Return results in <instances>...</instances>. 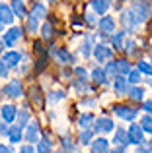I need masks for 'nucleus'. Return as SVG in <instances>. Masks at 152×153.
<instances>
[{
  "instance_id": "f257e3e1",
  "label": "nucleus",
  "mask_w": 152,
  "mask_h": 153,
  "mask_svg": "<svg viewBox=\"0 0 152 153\" xmlns=\"http://www.w3.org/2000/svg\"><path fill=\"white\" fill-rule=\"evenodd\" d=\"M45 16H47V8H45V4L37 2L33 8H31L29 16H27V29H29V33H35V31H37L39 22H41V19H45Z\"/></svg>"
},
{
  "instance_id": "f03ea898",
  "label": "nucleus",
  "mask_w": 152,
  "mask_h": 153,
  "mask_svg": "<svg viewBox=\"0 0 152 153\" xmlns=\"http://www.w3.org/2000/svg\"><path fill=\"white\" fill-rule=\"evenodd\" d=\"M119 22H121V25L125 27L127 33H135V31H137V27L141 25V19H138V16L135 14L133 8H129V10H123Z\"/></svg>"
},
{
  "instance_id": "7ed1b4c3",
  "label": "nucleus",
  "mask_w": 152,
  "mask_h": 153,
  "mask_svg": "<svg viewBox=\"0 0 152 153\" xmlns=\"http://www.w3.org/2000/svg\"><path fill=\"white\" fill-rule=\"evenodd\" d=\"M113 114L117 116V118H121V120H127V122H135L137 116H138V111L133 108V107H129V105H115Z\"/></svg>"
},
{
  "instance_id": "20e7f679",
  "label": "nucleus",
  "mask_w": 152,
  "mask_h": 153,
  "mask_svg": "<svg viewBox=\"0 0 152 153\" xmlns=\"http://www.w3.org/2000/svg\"><path fill=\"white\" fill-rule=\"evenodd\" d=\"M127 134H129V142L133 143V146H141V143H144V130H142L141 124L131 122Z\"/></svg>"
},
{
  "instance_id": "39448f33",
  "label": "nucleus",
  "mask_w": 152,
  "mask_h": 153,
  "mask_svg": "<svg viewBox=\"0 0 152 153\" xmlns=\"http://www.w3.org/2000/svg\"><path fill=\"white\" fill-rule=\"evenodd\" d=\"M94 56L99 64H105L113 58V49H109L107 45H102V43H99V45L94 47Z\"/></svg>"
},
{
  "instance_id": "423d86ee",
  "label": "nucleus",
  "mask_w": 152,
  "mask_h": 153,
  "mask_svg": "<svg viewBox=\"0 0 152 153\" xmlns=\"http://www.w3.org/2000/svg\"><path fill=\"white\" fill-rule=\"evenodd\" d=\"M4 93L8 95V97L12 99H22L23 97V85L20 79H10L8 82V85L4 87Z\"/></svg>"
},
{
  "instance_id": "0eeeda50",
  "label": "nucleus",
  "mask_w": 152,
  "mask_h": 153,
  "mask_svg": "<svg viewBox=\"0 0 152 153\" xmlns=\"http://www.w3.org/2000/svg\"><path fill=\"white\" fill-rule=\"evenodd\" d=\"M23 140L29 143H37L39 142V122L37 120H31L29 124L23 130Z\"/></svg>"
},
{
  "instance_id": "6e6552de",
  "label": "nucleus",
  "mask_w": 152,
  "mask_h": 153,
  "mask_svg": "<svg viewBox=\"0 0 152 153\" xmlns=\"http://www.w3.org/2000/svg\"><path fill=\"white\" fill-rule=\"evenodd\" d=\"M113 128H115L113 120L107 116H99L94 124V132H98V134H109V132H113Z\"/></svg>"
},
{
  "instance_id": "1a4fd4ad",
  "label": "nucleus",
  "mask_w": 152,
  "mask_h": 153,
  "mask_svg": "<svg viewBox=\"0 0 152 153\" xmlns=\"http://www.w3.org/2000/svg\"><path fill=\"white\" fill-rule=\"evenodd\" d=\"M16 116H18V108H16L12 103H4L2 107H0V118H2L4 122L12 124L16 120Z\"/></svg>"
},
{
  "instance_id": "9d476101",
  "label": "nucleus",
  "mask_w": 152,
  "mask_h": 153,
  "mask_svg": "<svg viewBox=\"0 0 152 153\" xmlns=\"http://www.w3.org/2000/svg\"><path fill=\"white\" fill-rule=\"evenodd\" d=\"M98 27L103 35H113L117 25H115V19L111 18V16H102V19L98 22Z\"/></svg>"
},
{
  "instance_id": "9b49d317",
  "label": "nucleus",
  "mask_w": 152,
  "mask_h": 153,
  "mask_svg": "<svg viewBox=\"0 0 152 153\" xmlns=\"http://www.w3.org/2000/svg\"><path fill=\"white\" fill-rule=\"evenodd\" d=\"M131 8H133L135 14L138 16L141 23L148 19V2H146V0H133V6Z\"/></svg>"
},
{
  "instance_id": "f8f14e48",
  "label": "nucleus",
  "mask_w": 152,
  "mask_h": 153,
  "mask_svg": "<svg viewBox=\"0 0 152 153\" xmlns=\"http://www.w3.org/2000/svg\"><path fill=\"white\" fill-rule=\"evenodd\" d=\"M22 37H23V33H22V29H20V27H10V29L4 33L2 39H4V43H6V47H14Z\"/></svg>"
},
{
  "instance_id": "ddd939ff",
  "label": "nucleus",
  "mask_w": 152,
  "mask_h": 153,
  "mask_svg": "<svg viewBox=\"0 0 152 153\" xmlns=\"http://www.w3.org/2000/svg\"><path fill=\"white\" fill-rule=\"evenodd\" d=\"M51 56H53L59 64H72V60H74L72 54H70L66 49H55V47L51 49Z\"/></svg>"
},
{
  "instance_id": "4468645a",
  "label": "nucleus",
  "mask_w": 152,
  "mask_h": 153,
  "mask_svg": "<svg viewBox=\"0 0 152 153\" xmlns=\"http://www.w3.org/2000/svg\"><path fill=\"white\" fill-rule=\"evenodd\" d=\"M129 79H125L123 76H117V78L113 79V91L117 95H129Z\"/></svg>"
},
{
  "instance_id": "2eb2a0df",
  "label": "nucleus",
  "mask_w": 152,
  "mask_h": 153,
  "mask_svg": "<svg viewBox=\"0 0 152 153\" xmlns=\"http://www.w3.org/2000/svg\"><path fill=\"white\" fill-rule=\"evenodd\" d=\"M14 10H12V6H8V4H0V22L4 23V25H10V23H14Z\"/></svg>"
},
{
  "instance_id": "dca6fc26",
  "label": "nucleus",
  "mask_w": 152,
  "mask_h": 153,
  "mask_svg": "<svg viewBox=\"0 0 152 153\" xmlns=\"http://www.w3.org/2000/svg\"><path fill=\"white\" fill-rule=\"evenodd\" d=\"M109 2H111V0H92V2H90V8L94 10V14L105 16L107 10H109V6H111Z\"/></svg>"
},
{
  "instance_id": "f3484780",
  "label": "nucleus",
  "mask_w": 152,
  "mask_h": 153,
  "mask_svg": "<svg viewBox=\"0 0 152 153\" xmlns=\"http://www.w3.org/2000/svg\"><path fill=\"white\" fill-rule=\"evenodd\" d=\"M92 153H109V142H107L103 136L96 138L92 142Z\"/></svg>"
},
{
  "instance_id": "a211bd4d",
  "label": "nucleus",
  "mask_w": 152,
  "mask_h": 153,
  "mask_svg": "<svg viewBox=\"0 0 152 153\" xmlns=\"http://www.w3.org/2000/svg\"><path fill=\"white\" fill-rule=\"evenodd\" d=\"M94 124H96V118H94V114H90V112H82V114L78 116L80 130H90V128H94Z\"/></svg>"
},
{
  "instance_id": "6ab92c4d",
  "label": "nucleus",
  "mask_w": 152,
  "mask_h": 153,
  "mask_svg": "<svg viewBox=\"0 0 152 153\" xmlns=\"http://www.w3.org/2000/svg\"><path fill=\"white\" fill-rule=\"evenodd\" d=\"M2 60L10 68H16L20 62H22V54H20V52H16V51H8V52H4V54H2Z\"/></svg>"
},
{
  "instance_id": "aec40b11",
  "label": "nucleus",
  "mask_w": 152,
  "mask_h": 153,
  "mask_svg": "<svg viewBox=\"0 0 152 153\" xmlns=\"http://www.w3.org/2000/svg\"><path fill=\"white\" fill-rule=\"evenodd\" d=\"M144 95H146V89H144V87L133 85L129 89V95H127V97H129L133 103H141V101H144Z\"/></svg>"
},
{
  "instance_id": "412c9836",
  "label": "nucleus",
  "mask_w": 152,
  "mask_h": 153,
  "mask_svg": "<svg viewBox=\"0 0 152 153\" xmlns=\"http://www.w3.org/2000/svg\"><path fill=\"white\" fill-rule=\"evenodd\" d=\"M113 143L119 147H127L129 146V134H127V130H123V128H117V132H115L113 136Z\"/></svg>"
},
{
  "instance_id": "4be33fe9",
  "label": "nucleus",
  "mask_w": 152,
  "mask_h": 153,
  "mask_svg": "<svg viewBox=\"0 0 152 153\" xmlns=\"http://www.w3.org/2000/svg\"><path fill=\"white\" fill-rule=\"evenodd\" d=\"M90 78L94 79V83H98V85H103V83L107 82V74H105V70H103L102 66H96L94 70H92Z\"/></svg>"
},
{
  "instance_id": "5701e85b",
  "label": "nucleus",
  "mask_w": 152,
  "mask_h": 153,
  "mask_svg": "<svg viewBox=\"0 0 152 153\" xmlns=\"http://www.w3.org/2000/svg\"><path fill=\"white\" fill-rule=\"evenodd\" d=\"M22 140H23V128L22 126H10L8 142H10V143H20Z\"/></svg>"
},
{
  "instance_id": "b1692460",
  "label": "nucleus",
  "mask_w": 152,
  "mask_h": 153,
  "mask_svg": "<svg viewBox=\"0 0 152 153\" xmlns=\"http://www.w3.org/2000/svg\"><path fill=\"white\" fill-rule=\"evenodd\" d=\"M35 149H37V153H53V142L49 140V136H43V138H39Z\"/></svg>"
},
{
  "instance_id": "393cba45",
  "label": "nucleus",
  "mask_w": 152,
  "mask_h": 153,
  "mask_svg": "<svg viewBox=\"0 0 152 153\" xmlns=\"http://www.w3.org/2000/svg\"><path fill=\"white\" fill-rule=\"evenodd\" d=\"M125 41H127V31H119V33L111 35V45H113L117 51L125 49Z\"/></svg>"
},
{
  "instance_id": "a878e982",
  "label": "nucleus",
  "mask_w": 152,
  "mask_h": 153,
  "mask_svg": "<svg viewBox=\"0 0 152 153\" xmlns=\"http://www.w3.org/2000/svg\"><path fill=\"white\" fill-rule=\"evenodd\" d=\"M80 54H82L84 58H88L90 54H94V37H92V35H88V37L84 39L82 47H80Z\"/></svg>"
},
{
  "instance_id": "bb28decb",
  "label": "nucleus",
  "mask_w": 152,
  "mask_h": 153,
  "mask_svg": "<svg viewBox=\"0 0 152 153\" xmlns=\"http://www.w3.org/2000/svg\"><path fill=\"white\" fill-rule=\"evenodd\" d=\"M115 64H117V74H119V76H129V72L133 70V66L129 64V60H127V58L115 60Z\"/></svg>"
},
{
  "instance_id": "cd10ccee",
  "label": "nucleus",
  "mask_w": 152,
  "mask_h": 153,
  "mask_svg": "<svg viewBox=\"0 0 152 153\" xmlns=\"http://www.w3.org/2000/svg\"><path fill=\"white\" fill-rule=\"evenodd\" d=\"M12 10H14V14L18 16V18H23L26 16V2L23 0H12Z\"/></svg>"
},
{
  "instance_id": "c85d7f7f",
  "label": "nucleus",
  "mask_w": 152,
  "mask_h": 153,
  "mask_svg": "<svg viewBox=\"0 0 152 153\" xmlns=\"http://www.w3.org/2000/svg\"><path fill=\"white\" fill-rule=\"evenodd\" d=\"M92 136H94V128H90V130H80V136H78V140H80V143L82 146H92Z\"/></svg>"
},
{
  "instance_id": "c756f323",
  "label": "nucleus",
  "mask_w": 152,
  "mask_h": 153,
  "mask_svg": "<svg viewBox=\"0 0 152 153\" xmlns=\"http://www.w3.org/2000/svg\"><path fill=\"white\" fill-rule=\"evenodd\" d=\"M16 118H18V126H22V128H26L27 124L31 122V120H29V111H27V108L18 111V116H16Z\"/></svg>"
},
{
  "instance_id": "7c9ffc66",
  "label": "nucleus",
  "mask_w": 152,
  "mask_h": 153,
  "mask_svg": "<svg viewBox=\"0 0 152 153\" xmlns=\"http://www.w3.org/2000/svg\"><path fill=\"white\" fill-rule=\"evenodd\" d=\"M103 70H105V74H107V78H117V64H115V60H109V62L105 64V68H103Z\"/></svg>"
},
{
  "instance_id": "2f4dec72",
  "label": "nucleus",
  "mask_w": 152,
  "mask_h": 153,
  "mask_svg": "<svg viewBox=\"0 0 152 153\" xmlns=\"http://www.w3.org/2000/svg\"><path fill=\"white\" fill-rule=\"evenodd\" d=\"M141 126L144 130V134H152V114H144L141 118Z\"/></svg>"
},
{
  "instance_id": "473e14b6",
  "label": "nucleus",
  "mask_w": 152,
  "mask_h": 153,
  "mask_svg": "<svg viewBox=\"0 0 152 153\" xmlns=\"http://www.w3.org/2000/svg\"><path fill=\"white\" fill-rule=\"evenodd\" d=\"M137 70L141 72V74L152 76V64H150V60H148V62H146V60H141V62L137 64Z\"/></svg>"
},
{
  "instance_id": "72a5a7b5",
  "label": "nucleus",
  "mask_w": 152,
  "mask_h": 153,
  "mask_svg": "<svg viewBox=\"0 0 152 153\" xmlns=\"http://www.w3.org/2000/svg\"><path fill=\"white\" fill-rule=\"evenodd\" d=\"M41 37L45 39V41H49V39L53 37V25H51L49 22L43 23V27H41Z\"/></svg>"
},
{
  "instance_id": "f704fd0d",
  "label": "nucleus",
  "mask_w": 152,
  "mask_h": 153,
  "mask_svg": "<svg viewBox=\"0 0 152 153\" xmlns=\"http://www.w3.org/2000/svg\"><path fill=\"white\" fill-rule=\"evenodd\" d=\"M65 97H66V95H65V91H61V89L51 91V93H49V101H51V103H55V105H57V103H61Z\"/></svg>"
},
{
  "instance_id": "c9c22d12",
  "label": "nucleus",
  "mask_w": 152,
  "mask_h": 153,
  "mask_svg": "<svg viewBox=\"0 0 152 153\" xmlns=\"http://www.w3.org/2000/svg\"><path fill=\"white\" fill-rule=\"evenodd\" d=\"M127 79H129L131 85H138V83H141V72L138 70H131L129 76H127Z\"/></svg>"
},
{
  "instance_id": "e433bc0d",
  "label": "nucleus",
  "mask_w": 152,
  "mask_h": 153,
  "mask_svg": "<svg viewBox=\"0 0 152 153\" xmlns=\"http://www.w3.org/2000/svg\"><path fill=\"white\" fill-rule=\"evenodd\" d=\"M127 52V54H135V52H137V43L133 41V39H127L125 41V49H123Z\"/></svg>"
},
{
  "instance_id": "4c0bfd02",
  "label": "nucleus",
  "mask_w": 152,
  "mask_h": 153,
  "mask_svg": "<svg viewBox=\"0 0 152 153\" xmlns=\"http://www.w3.org/2000/svg\"><path fill=\"white\" fill-rule=\"evenodd\" d=\"M8 76H10V66L4 60H0V79H8Z\"/></svg>"
},
{
  "instance_id": "58836bf2",
  "label": "nucleus",
  "mask_w": 152,
  "mask_h": 153,
  "mask_svg": "<svg viewBox=\"0 0 152 153\" xmlns=\"http://www.w3.org/2000/svg\"><path fill=\"white\" fill-rule=\"evenodd\" d=\"M62 147H65L66 153H74L76 151V146L72 143V140H70V138H65V140H62Z\"/></svg>"
},
{
  "instance_id": "ea45409f",
  "label": "nucleus",
  "mask_w": 152,
  "mask_h": 153,
  "mask_svg": "<svg viewBox=\"0 0 152 153\" xmlns=\"http://www.w3.org/2000/svg\"><path fill=\"white\" fill-rule=\"evenodd\" d=\"M74 72H76V76H78V79H84V82H86V79L90 78V74L86 72V68H82V66H76Z\"/></svg>"
},
{
  "instance_id": "a19ab883",
  "label": "nucleus",
  "mask_w": 152,
  "mask_h": 153,
  "mask_svg": "<svg viewBox=\"0 0 152 153\" xmlns=\"http://www.w3.org/2000/svg\"><path fill=\"white\" fill-rule=\"evenodd\" d=\"M8 132H10V124L8 122H0V136H4V138H8Z\"/></svg>"
},
{
  "instance_id": "79ce46f5",
  "label": "nucleus",
  "mask_w": 152,
  "mask_h": 153,
  "mask_svg": "<svg viewBox=\"0 0 152 153\" xmlns=\"http://www.w3.org/2000/svg\"><path fill=\"white\" fill-rule=\"evenodd\" d=\"M137 153H152V147L148 143H141V146H137Z\"/></svg>"
},
{
  "instance_id": "37998d69",
  "label": "nucleus",
  "mask_w": 152,
  "mask_h": 153,
  "mask_svg": "<svg viewBox=\"0 0 152 153\" xmlns=\"http://www.w3.org/2000/svg\"><path fill=\"white\" fill-rule=\"evenodd\" d=\"M142 111H144L146 114H152V99H148V101H142Z\"/></svg>"
},
{
  "instance_id": "c03bdc74",
  "label": "nucleus",
  "mask_w": 152,
  "mask_h": 153,
  "mask_svg": "<svg viewBox=\"0 0 152 153\" xmlns=\"http://www.w3.org/2000/svg\"><path fill=\"white\" fill-rule=\"evenodd\" d=\"M20 153H37V149L31 147V143H27V146H23L22 149H20Z\"/></svg>"
},
{
  "instance_id": "a18cd8bd",
  "label": "nucleus",
  "mask_w": 152,
  "mask_h": 153,
  "mask_svg": "<svg viewBox=\"0 0 152 153\" xmlns=\"http://www.w3.org/2000/svg\"><path fill=\"white\" fill-rule=\"evenodd\" d=\"M86 22L94 25V23H96V14H86Z\"/></svg>"
},
{
  "instance_id": "49530a36",
  "label": "nucleus",
  "mask_w": 152,
  "mask_h": 153,
  "mask_svg": "<svg viewBox=\"0 0 152 153\" xmlns=\"http://www.w3.org/2000/svg\"><path fill=\"white\" fill-rule=\"evenodd\" d=\"M0 153H14V151H12V147H8V146L2 143V146H0Z\"/></svg>"
},
{
  "instance_id": "de8ad7c7",
  "label": "nucleus",
  "mask_w": 152,
  "mask_h": 153,
  "mask_svg": "<svg viewBox=\"0 0 152 153\" xmlns=\"http://www.w3.org/2000/svg\"><path fill=\"white\" fill-rule=\"evenodd\" d=\"M111 153H125V147H119V146H115V149L111 151Z\"/></svg>"
},
{
  "instance_id": "09e8293b",
  "label": "nucleus",
  "mask_w": 152,
  "mask_h": 153,
  "mask_svg": "<svg viewBox=\"0 0 152 153\" xmlns=\"http://www.w3.org/2000/svg\"><path fill=\"white\" fill-rule=\"evenodd\" d=\"M4 47H6V43H4V39H0V54L4 52Z\"/></svg>"
},
{
  "instance_id": "8fccbe9b",
  "label": "nucleus",
  "mask_w": 152,
  "mask_h": 153,
  "mask_svg": "<svg viewBox=\"0 0 152 153\" xmlns=\"http://www.w3.org/2000/svg\"><path fill=\"white\" fill-rule=\"evenodd\" d=\"M148 146H150V147H152V140H150V142H148Z\"/></svg>"
},
{
  "instance_id": "3c124183",
  "label": "nucleus",
  "mask_w": 152,
  "mask_h": 153,
  "mask_svg": "<svg viewBox=\"0 0 152 153\" xmlns=\"http://www.w3.org/2000/svg\"><path fill=\"white\" fill-rule=\"evenodd\" d=\"M119 2H129V0H119Z\"/></svg>"
},
{
  "instance_id": "603ef678",
  "label": "nucleus",
  "mask_w": 152,
  "mask_h": 153,
  "mask_svg": "<svg viewBox=\"0 0 152 153\" xmlns=\"http://www.w3.org/2000/svg\"><path fill=\"white\" fill-rule=\"evenodd\" d=\"M150 64H152V56H150Z\"/></svg>"
}]
</instances>
